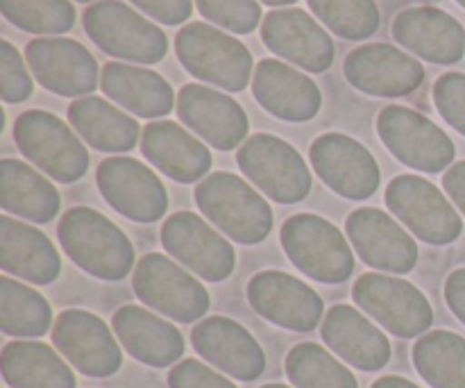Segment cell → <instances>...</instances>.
<instances>
[{
    "mask_svg": "<svg viewBox=\"0 0 465 388\" xmlns=\"http://www.w3.org/2000/svg\"><path fill=\"white\" fill-rule=\"evenodd\" d=\"M191 343L204 362L239 382H254L266 371V354L257 339L227 316L200 321L191 332Z\"/></svg>",
    "mask_w": 465,
    "mask_h": 388,
    "instance_id": "obj_22",
    "label": "cell"
},
{
    "mask_svg": "<svg viewBox=\"0 0 465 388\" xmlns=\"http://www.w3.org/2000/svg\"><path fill=\"white\" fill-rule=\"evenodd\" d=\"M53 343L86 377H112L123 366V350L107 323L84 309H66L54 318Z\"/></svg>",
    "mask_w": 465,
    "mask_h": 388,
    "instance_id": "obj_13",
    "label": "cell"
},
{
    "mask_svg": "<svg viewBox=\"0 0 465 388\" xmlns=\"http://www.w3.org/2000/svg\"><path fill=\"white\" fill-rule=\"evenodd\" d=\"M14 139L27 162L54 182L71 184L89 171V153L84 144L54 114L44 109L23 112L14 123Z\"/></svg>",
    "mask_w": 465,
    "mask_h": 388,
    "instance_id": "obj_5",
    "label": "cell"
},
{
    "mask_svg": "<svg viewBox=\"0 0 465 388\" xmlns=\"http://www.w3.org/2000/svg\"><path fill=\"white\" fill-rule=\"evenodd\" d=\"M59 244L71 262L104 282L125 280L134 266V245L125 232L91 207H73L57 225Z\"/></svg>",
    "mask_w": 465,
    "mask_h": 388,
    "instance_id": "obj_1",
    "label": "cell"
},
{
    "mask_svg": "<svg viewBox=\"0 0 465 388\" xmlns=\"http://www.w3.org/2000/svg\"><path fill=\"white\" fill-rule=\"evenodd\" d=\"M457 3H459V5H461V7H465V0H457Z\"/></svg>",
    "mask_w": 465,
    "mask_h": 388,
    "instance_id": "obj_48",
    "label": "cell"
},
{
    "mask_svg": "<svg viewBox=\"0 0 465 388\" xmlns=\"http://www.w3.org/2000/svg\"><path fill=\"white\" fill-rule=\"evenodd\" d=\"M343 75L361 94L400 98L425 82V66L398 45L366 44L345 57Z\"/></svg>",
    "mask_w": 465,
    "mask_h": 388,
    "instance_id": "obj_17",
    "label": "cell"
},
{
    "mask_svg": "<svg viewBox=\"0 0 465 388\" xmlns=\"http://www.w3.org/2000/svg\"><path fill=\"white\" fill-rule=\"evenodd\" d=\"M195 5L207 21L234 35H250L262 23L257 0H195Z\"/></svg>",
    "mask_w": 465,
    "mask_h": 388,
    "instance_id": "obj_38",
    "label": "cell"
},
{
    "mask_svg": "<svg viewBox=\"0 0 465 388\" xmlns=\"http://www.w3.org/2000/svg\"><path fill=\"white\" fill-rule=\"evenodd\" d=\"M145 16L163 25H182L193 14V0H130Z\"/></svg>",
    "mask_w": 465,
    "mask_h": 388,
    "instance_id": "obj_42",
    "label": "cell"
},
{
    "mask_svg": "<svg viewBox=\"0 0 465 388\" xmlns=\"http://www.w3.org/2000/svg\"><path fill=\"white\" fill-rule=\"evenodd\" d=\"M443 189L445 194H448V198L457 204L459 212L465 216V162L452 164V166L445 171Z\"/></svg>",
    "mask_w": 465,
    "mask_h": 388,
    "instance_id": "obj_44",
    "label": "cell"
},
{
    "mask_svg": "<svg viewBox=\"0 0 465 388\" xmlns=\"http://www.w3.org/2000/svg\"><path fill=\"white\" fill-rule=\"evenodd\" d=\"M286 375L295 388H359L343 362L318 343H298L286 354Z\"/></svg>",
    "mask_w": 465,
    "mask_h": 388,
    "instance_id": "obj_35",
    "label": "cell"
},
{
    "mask_svg": "<svg viewBox=\"0 0 465 388\" xmlns=\"http://www.w3.org/2000/svg\"><path fill=\"white\" fill-rule=\"evenodd\" d=\"M163 250L207 282H225L236 268L230 241L193 212H177L163 221Z\"/></svg>",
    "mask_w": 465,
    "mask_h": 388,
    "instance_id": "obj_12",
    "label": "cell"
},
{
    "mask_svg": "<svg viewBox=\"0 0 465 388\" xmlns=\"http://www.w3.org/2000/svg\"><path fill=\"white\" fill-rule=\"evenodd\" d=\"M112 327L127 354L145 366L168 368L184 357L186 343L182 332L139 304L116 309Z\"/></svg>",
    "mask_w": 465,
    "mask_h": 388,
    "instance_id": "obj_26",
    "label": "cell"
},
{
    "mask_svg": "<svg viewBox=\"0 0 465 388\" xmlns=\"http://www.w3.org/2000/svg\"><path fill=\"white\" fill-rule=\"evenodd\" d=\"M289 262L321 284H343L354 273V254L343 232L316 214H295L282 225Z\"/></svg>",
    "mask_w": 465,
    "mask_h": 388,
    "instance_id": "obj_3",
    "label": "cell"
},
{
    "mask_svg": "<svg viewBox=\"0 0 465 388\" xmlns=\"http://www.w3.org/2000/svg\"><path fill=\"white\" fill-rule=\"evenodd\" d=\"M248 303L262 318L291 332H312L322 323L325 303L298 277L262 271L248 282Z\"/></svg>",
    "mask_w": 465,
    "mask_h": 388,
    "instance_id": "obj_16",
    "label": "cell"
},
{
    "mask_svg": "<svg viewBox=\"0 0 465 388\" xmlns=\"http://www.w3.org/2000/svg\"><path fill=\"white\" fill-rule=\"evenodd\" d=\"M177 116L216 150H234L248 136L245 109L232 95L203 85H184L177 94Z\"/></svg>",
    "mask_w": 465,
    "mask_h": 388,
    "instance_id": "obj_21",
    "label": "cell"
},
{
    "mask_svg": "<svg viewBox=\"0 0 465 388\" xmlns=\"http://www.w3.org/2000/svg\"><path fill=\"white\" fill-rule=\"evenodd\" d=\"M175 53L191 75L225 91H243L252 77L250 50L209 23L182 27L175 36Z\"/></svg>",
    "mask_w": 465,
    "mask_h": 388,
    "instance_id": "obj_4",
    "label": "cell"
},
{
    "mask_svg": "<svg viewBox=\"0 0 465 388\" xmlns=\"http://www.w3.org/2000/svg\"><path fill=\"white\" fill-rule=\"evenodd\" d=\"M262 388H291V386H286V384H266V386H262Z\"/></svg>",
    "mask_w": 465,
    "mask_h": 388,
    "instance_id": "obj_47",
    "label": "cell"
},
{
    "mask_svg": "<svg viewBox=\"0 0 465 388\" xmlns=\"http://www.w3.org/2000/svg\"><path fill=\"white\" fill-rule=\"evenodd\" d=\"M32 91H35V85H32L21 53L7 39H3L0 41V95L5 103L16 104L25 103Z\"/></svg>",
    "mask_w": 465,
    "mask_h": 388,
    "instance_id": "obj_39",
    "label": "cell"
},
{
    "mask_svg": "<svg viewBox=\"0 0 465 388\" xmlns=\"http://www.w3.org/2000/svg\"><path fill=\"white\" fill-rule=\"evenodd\" d=\"M141 153L157 171L182 184L203 182L213 162L207 145L175 121H154L145 125Z\"/></svg>",
    "mask_w": 465,
    "mask_h": 388,
    "instance_id": "obj_27",
    "label": "cell"
},
{
    "mask_svg": "<svg viewBox=\"0 0 465 388\" xmlns=\"http://www.w3.org/2000/svg\"><path fill=\"white\" fill-rule=\"evenodd\" d=\"M434 104L445 123L465 136V73H443L436 80Z\"/></svg>",
    "mask_w": 465,
    "mask_h": 388,
    "instance_id": "obj_40",
    "label": "cell"
},
{
    "mask_svg": "<svg viewBox=\"0 0 465 388\" xmlns=\"http://www.w3.org/2000/svg\"><path fill=\"white\" fill-rule=\"evenodd\" d=\"M132 289L145 307L184 325L200 321L212 307L209 291L198 277L159 253L139 259L132 275Z\"/></svg>",
    "mask_w": 465,
    "mask_h": 388,
    "instance_id": "obj_9",
    "label": "cell"
},
{
    "mask_svg": "<svg viewBox=\"0 0 465 388\" xmlns=\"http://www.w3.org/2000/svg\"><path fill=\"white\" fill-rule=\"evenodd\" d=\"M263 5H271V7H284V5H293L298 0H262Z\"/></svg>",
    "mask_w": 465,
    "mask_h": 388,
    "instance_id": "obj_46",
    "label": "cell"
},
{
    "mask_svg": "<svg viewBox=\"0 0 465 388\" xmlns=\"http://www.w3.org/2000/svg\"><path fill=\"white\" fill-rule=\"evenodd\" d=\"M68 121L91 148L103 153H130L141 136V125L134 118L98 95L73 100Z\"/></svg>",
    "mask_w": 465,
    "mask_h": 388,
    "instance_id": "obj_32",
    "label": "cell"
},
{
    "mask_svg": "<svg viewBox=\"0 0 465 388\" xmlns=\"http://www.w3.org/2000/svg\"><path fill=\"white\" fill-rule=\"evenodd\" d=\"M59 350L41 341H12L0 354V371L9 388H75L73 368Z\"/></svg>",
    "mask_w": 465,
    "mask_h": 388,
    "instance_id": "obj_30",
    "label": "cell"
},
{
    "mask_svg": "<svg viewBox=\"0 0 465 388\" xmlns=\"http://www.w3.org/2000/svg\"><path fill=\"white\" fill-rule=\"evenodd\" d=\"M241 173L259 191L280 204L302 203L312 194L313 177L302 154L275 134H252L236 154Z\"/></svg>",
    "mask_w": 465,
    "mask_h": 388,
    "instance_id": "obj_7",
    "label": "cell"
},
{
    "mask_svg": "<svg viewBox=\"0 0 465 388\" xmlns=\"http://www.w3.org/2000/svg\"><path fill=\"white\" fill-rule=\"evenodd\" d=\"M393 39L431 64H457L465 55V30L439 7H407L395 16Z\"/></svg>",
    "mask_w": 465,
    "mask_h": 388,
    "instance_id": "obj_25",
    "label": "cell"
},
{
    "mask_svg": "<svg viewBox=\"0 0 465 388\" xmlns=\"http://www.w3.org/2000/svg\"><path fill=\"white\" fill-rule=\"evenodd\" d=\"M377 134L400 164L422 173H440L457 157L454 141L416 109L391 104L377 116Z\"/></svg>",
    "mask_w": 465,
    "mask_h": 388,
    "instance_id": "obj_10",
    "label": "cell"
},
{
    "mask_svg": "<svg viewBox=\"0 0 465 388\" xmlns=\"http://www.w3.org/2000/svg\"><path fill=\"white\" fill-rule=\"evenodd\" d=\"M262 39L272 55L309 73H325L334 64V41L304 9H272L262 21Z\"/></svg>",
    "mask_w": 465,
    "mask_h": 388,
    "instance_id": "obj_18",
    "label": "cell"
},
{
    "mask_svg": "<svg viewBox=\"0 0 465 388\" xmlns=\"http://www.w3.org/2000/svg\"><path fill=\"white\" fill-rule=\"evenodd\" d=\"M3 16L32 35H64L75 25L71 0H0Z\"/></svg>",
    "mask_w": 465,
    "mask_h": 388,
    "instance_id": "obj_37",
    "label": "cell"
},
{
    "mask_svg": "<svg viewBox=\"0 0 465 388\" xmlns=\"http://www.w3.org/2000/svg\"><path fill=\"white\" fill-rule=\"evenodd\" d=\"M313 171L345 200H368L377 194L381 171L371 150L341 132H327L309 150Z\"/></svg>",
    "mask_w": 465,
    "mask_h": 388,
    "instance_id": "obj_14",
    "label": "cell"
},
{
    "mask_svg": "<svg viewBox=\"0 0 465 388\" xmlns=\"http://www.w3.org/2000/svg\"><path fill=\"white\" fill-rule=\"evenodd\" d=\"M104 95L141 118H162L173 112L175 94L159 73L123 62H107L100 73Z\"/></svg>",
    "mask_w": 465,
    "mask_h": 388,
    "instance_id": "obj_29",
    "label": "cell"
},
{
    "mask_svg": "<svg viewBox=\"0 0 465 388\" xmlns=\"http://www.w3.org/2000/svg\"><path fill=\"white\" fill-rule=\"evenodd\" d=\"M84 30L103 53L125 62L157 64L168 53L162 27L121 0H98L86 7Z\"/></svg>",
    "mask_w": 465,
    "mask_h": 388,
    "instance_id": "obj_6",
    "label": "cell"
},
{
    "mask_svg": "<svg viewBox=\"0 0 465 388\" xmlns=\"http://www.w3.org/2000/svg\"><path fill=\"white\" fill-rule=\"evenodd\" d=\"M445 303L465 325V268L450 273V277L445 280Z\"/></svg>",
    "mask_w": 465,
    "mask_h": 388,
    "instance_id": "obj_43",
    "label": "cell"
},
{
    "mask_svg": "<svg viewBox=\"0 0 465 388\" xmlns=\"http://www.w3.org/2000/svg\"><path fill=\"white\" fill-rule=\"evenodd\" d=\"M371 388H420V386L413 384V382H409V380H404V377L386 375V377H380L377 382H372Z\"/></svg>",
    "mask_w": 465,
    "mask_h": 388,
    "instance_id": "obj_45",
    "label": "cell"
},
{
    "mask_svg": "<svg viewBox=\"0 0 465 388\" xmlns=\"http://www.w3.org/2000/svg\"><path fill=\"white\" fill-rule=\"evenodd\" d=\"M0 268L30 284H53L62 273L54 244L36 227L16 218H0Z\"/></svg>",
    "mask_w": 465,
    "mask_h": 388,
    "instance_id": "obj_28",
    "label": "cell"
},
{
    "mask_svg": "<svg viewBox=\"0 0 465 388\" xmlns=\"http://www.w3.org/2000/svg\"><path fill=\"white\" fill-rule=\"evenodd\" d=\"M103 198L121 216L136 223H154L166 216L168 194L157 173L130 157L104 159L95 173Z\"/></svg>",
    "mask_w": 465,
    "mask_h": 388,
    "instance_id": "obj_15",
    "label": "cell"
},
{
    "mask_svg": "<svg viewBox=\"0 0 465 388\" xmlns=\"http://www.w3.org/2000/svg\"><path fill=\"white\" fill-rule=\"evenodd\" d=\"M352 300L377 325L400 339H416L434 325V309L418 286L384 273H363L352 286Z\"/></svg>",
    "mask_w": 465,
    "mask_h": 388,
    "instance_id": "obj_8",
    "label": "cell"
},
{
    "mask_svg": "<svg viewBox=\"0 0 465 388\" xmlns=\"http://www.w3.org/2000/svg\"><path fill=\"white\" fill-rule=\"evenodd\" d=\"M168 388H236V384L198 359H182L168 373Z\"/></svg>",
    "mask_w": 465,
    "mask_h": 388,
    "instance_id": "obj_41",
    "label": "cell"
},
{
    "mask_svg": "<svg viewBox=\"0 0 465 388\" xmlns=\"http://www.w3.org/2000/svg\"><path fill=\"white\" fill-rule=\"evenodd\" d=\"M350 244L366 266L407 275L418 264V244L395 218L375 207L352 212L345 223Z\"/></svg>",
    "mask_w": 465,
    "mask_h": 388,
    "instance_id": "obj_19",
    "label": "cell"
},
{
    "mask_svg": "<svg viewBox=\"0 0 465 388\" xmlns=\"http://www.w3.org/2000/svg\"><path fill=\"white\" fill-rule=\"evenodd\" d=\"M200 214L227 239L243 245L262 244L272 232V209L252 184L234 173L218 171L195 186Z\"/></svg>",
    "mask_w": 465,
    "mask_h": 388,
    "instance_id": "obj_2",
    "label": "cell"
},
{
    "mask_svg": "<svg viewBox=\"0 0 465 388\" xmlns=\"http://www.w3.org/2000/svg\"><path fill=\"white\" fill-rule=\"evenodd\" d=\"M53 327L48 300L9 275L0 277V330L16 339H39Z\"/></svg>",
    "mask_w": 465,
    "mask_h": 388,
    "instance_id": "obj_34",
    "label": "cell"
},
{
    "mask_svg": "<svg viewBox=\"0 0 465 388\" xmlns=\"http://www.w3.org/2000/svg\"><path fill=\"white\" fill-rule=\"evenodd\" d=\"M252 95L268 114L289 123L312 121L322 107L316 82L280 59H262L257 64Z\"/></svg>",
    "mask_w": 465,
    "mask_h": 388,
    "instance_id": "obj_23",
    "label": "cell"
},
{
    "mask_svg": "<svg viewBox=\"0 0 465 388\" xmlns=\"http://www.w3.org/2000/svg\"><path fill=\"white\" fill-rule=\"evenodd\" d=\"M0 207L32 223H50L62 209L59 191L30 164L18 159L0 162Z\"/></svg>",
    "mask_w": 465,
    "mask_h": 388,
    "instance_id": "obj_31",
    "label": "cell"
},
{
    "mask_svg": "<svg viewBox=\"0 0 465 388\" xmlns=\"http://www.w3.org/2000/svg\"><path fill=\"white\" fill-rule=\"evenodd\" d=\"M386 207L425 244L450 245L463 232V218L454 209V203L425 177H395L386 186Z\"/></svg>",
    "mask_w": 465,
    "mask_h": 388,
    "instance_id": "obj_11",
    "label": "cell"
},
{
    "mask_svg": "<svg viewBox=\"0 0 465 388\" xmlns=\"http://www.w3.org/2000/svg\"><path fill=\"white\" fill-rule=\"evenodd\" d=\"M321 334L327 348L357 371L377 373L391 362V341L361 309L334 304L322 318Z\"/></svg>",
    "mask_w": 465,
    "mask_h": 388,
    "instance_id": "obj_24",
    "label": "cell"
},
{
    "mask_svg": "<svg viewBox=\"0 0 465 388\" xmlns=\"http://www.w3.org/2000/svg\"><path fill=\"white\" fill-rule=\"evenodd\" d=\"M77 3H91V0H77Z\"/></svg>",
    "mask_w": 465,
    "mask_h": 388,
    "instance_id": "obj_49",
    "label": "cell"
},
{
    "mask_svg": "<svg viewBox=\"0 0 465 388\" xmlns=\"http://www.w3.org/2000/svg\"><path fill=\"white\" fill-rule=\"evenodd\" d=\"M25 59L35 80L57 95H94L98 86V62L80 41L35 39L25 45Z\"/></svg>",
    "mask_w": 465,
    "mask_h": 388,
    "instance_id": "obj_20",
    "label": "cell"
},
{
    "mask_svg": "<svg viewBox=\"0 0 465 388\" xmlns=\"http://www.w3.org/2000/svg\"><path fill=\"white\" fill-rule=\"evenodd\" d=\"M316 18L334 35L363 41L380 30L381 14L375 0H307Z\"/></svg>",
    "mask_w": 465,
    "mask_h": 388,
    "instance_id": "obj_36",
    "label": "cell"
},
{
    "mask_svg": "<svg viewBox=\"0 0 465 388\" xmlns=\"http://www.w3.org/2000/svg\"><path fill=\"white\" fill-rule=\"evenodd\" d=\"M413 366L431 388H465V339L448 330L420 336L413 345Z\"/></svg>",
    "mask_w": 465,
    "mask_h": 388,
    "instance_id": "obj_33",
    "label": "cell"
}]
</instances>
